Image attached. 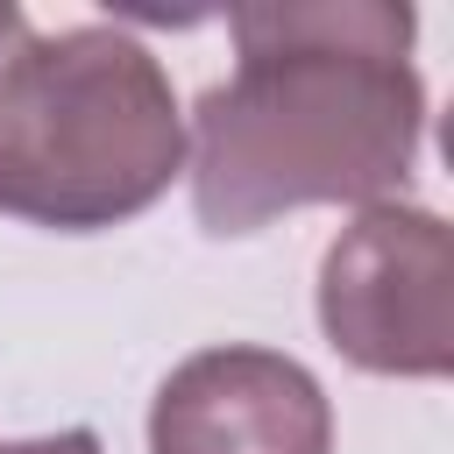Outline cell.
Masks as SVG:
<instances>
[{
	"instance_id": "5",
	"label": "cell",
	"mask_w": 454,
	"mask_h": 454,
	"mask_svg": "<svg viewBox=\"0 0 454 454\" xmlns=\"http://www.w3.org/2000/svg\"><path fill=\"white\" fill-rule=\"evenodd\" d=\"M0 454H106L92 426H64V433H43V440H0Z\"/></svg>"
},
{
	"instance_id": "1",
	"label": "cell",
	"mask_w": 454,
	"mask_h": 454,
	"mask_svg": "<svg viewBox=\"0 0 454 454\" xmlns=\"http://www.w3.org/2000/svg\"><path fill=\"white\" fill-rule=\"evenodd\" d=\"M234 71L192 106V213L262 234L298 206H383L426 142L419 14L390 0L234 7Z\"/></svg>"
},
{
	"instance_id": "2",
	"label": "cell",
	"mask_w": 454,
	"mask_h": 454,
	"mask_svg": "<svg viewBox=\"0 0 454 454\" xmlns=\"http://www.w3.org/2000/svg\"><path fill=\"white\" fill-rule=\"evenodd\" d=\"M184 170V114L149 43L106 21L35 35L0 0V213L99 234L149 213Z\"/></svg>"
},
{
	"instance_id": "4",
	"label": "cell",
	"mask_w": 454,
	"mask_h": 454,
	"mask_svg": "<svg viewBox=\"0 0 454 454\" xmlns=\"http://www.w3.org/2000/svg\"><path fill=\"white\" fill-rule=\"evenodd\" d=\"M149 454H333V404L277 348H199L149 397Z\"/></svg>"
},
{
	"instance_id": "3",
	"label": "cell",
	"mask_w": 454,
	"mask_h": 454,
	"mask_svg": "<svg viewBox=\"0 0 454 454\" xmlns=\"http://www.w3.org/2000/svg\"><path fill=\"white\" fill-rule=\"evenodd\" d=\"M319 333L369 376L433 383L454 369V234L440 213L362 206L319 255Z\"/></svg>"
}]
</instances>
